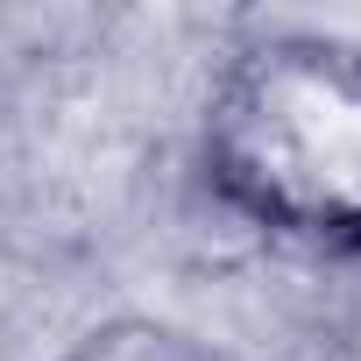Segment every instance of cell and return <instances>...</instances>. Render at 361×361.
I'll list each match as a JSON object with an SVG mask.
<instances>
[{
  "label": "cell",
  "mask_w": 361,
  "mask_h": 361,
  "mask_svg": "<svg viewBox=\"0 0 361 361\" xmlns=\"http://www.w3.org/2000/svg\"><path fill=\"white\" fill-rule=\"evenodd\" d=\"M206 177L276 241L361 248V50L333 36L248 43L206 106Z\"/></svg>",
  "instance_id": "cell-1"
},
{
  "label": "cell",
  "mask_w": 361,
  "mask_h": 361,
  "mask_svg": "<svg viewBox=\"0 0 361 361\" xmlns=\"http://www.w3.org/2000/svg\"><path fill=\"white\" fill-rule=\"evenodd\" d=\"M64 361H227V354L185 326H163V319H114V326L85 333Z\"/></svg>",
  "instance_id": "cell-2"
}]
</instances>
